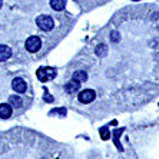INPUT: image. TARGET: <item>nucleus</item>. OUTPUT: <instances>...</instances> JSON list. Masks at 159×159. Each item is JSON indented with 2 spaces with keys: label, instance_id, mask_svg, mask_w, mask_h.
I'll use <instances>...</instances> for the list:
<instances>
[{
  "label": "nucleus",
  "instance_id": "7",
  "mask_svg": "<svg viewBox=\"0 0 159 159\" xmlns=\"http://www.w3.org/2000/svg\"><path fill=\"white\" fill-rule=\"evenodd\" d=\"M11 116V106L9 103H2L0 105V118L7 119Z\"/></svg>",
  "mask_w": 159,
  "mask_h": 159
},
{
  "label": "nucleus",
  "instance_id": "1",
  "mask_svg": "<svg viewBox=\"0 0 159 159\" xmlns=\"http://www.w3.org/2000/svg\"><path fill=\"white\" fill-rule=\"evenodd\" d=\"M36 25L40 30H43V32H49V30L53 29V25H55V23H53V19L50 17V16L40 15L36 19Z\"/></svg>",
  "mask_w": 159,
  "mask_h": 159
},
{
  "label": "nucleus",
  "instance_id": "13",
  "mask_svg": "<svg viewBox=\"0 0 159 159\" xmlns=\"http://www.w3.org/2000/svg\"><path fill=\"white\" fill-rule=\"evenodd\" d=\"M133 2H138V0H133Z\"/></svg>",
  "mask_w": 159,
  "mask_h": 159
},
{
  "label": "nucleus",
  "instance_id": "3",
  "mask_svg": "<svg viewBox=\"0 0 159 159\" xmlns=\"http://www.w3.org/2000/svg\"><path fill=\"white\" fill-rule=\"evenodd\" d=\"M40 48H42V40H40V37L39 36H30L26 40V49L29 50V52L34 53V52H37Z\"/></svg>",
  "mask_w": 159,
  "mask_h": 159
},
{
  "label": "nucleus",
  "instance_id": "12",
  "mask_svg": "<svg viewBox=\"0 0 159 159\" xmlns=\"http://www.w3.org/2000/svg\"><path fill=\"white\" fill-rule=\"evenodd\" d=\"M2 6H3V0H0V7H2Z\"/></svg>",
  "mask_w": 159,
  "mask_h": 159
},
{
  "label": "nucleus",
  "instance_id": "10",
  "mask_svg": "<svg viewBox=\"0 0 159 159\" xmlns=\"http://www.w3.org/2000/svg\"><path fill=\"white\" fill-rule=\"evenodd\" d=\"M50 6H52L53 10L60 11L66 6V0H50Z\"/></svg>",
  "mask_w": 159,
  "mask_h": 159
},
{
  "label": "nucleus",
  "instance_id": "5",
  "mask_svg": "<svg viewBox=\"0 0 159 159\" xmlns=\"http://www.w3.org/2000/svg\"><path fill=\"white\" fill-rule=\"evenodd\" d=\"M11 88L15 89L16 93H25L27 89V85L23 79L16 78V79H13V82H11Z\"/></svg>",
  "mask_w": 159,
  "mask_h": 159
},
{
  "label": "nucleus",
  "instance_id": "9",
  "mask_svg": "<svg viewBox=\"0 0 159 159\" xmlns=\"http://www.w3.org/2000/svg\"><path fill=\"white\" fill-rule=\"evenodd\" d=\"M72 79L76 82H79V83H82V82H86L88 80V72L86 70H76L73 73V76H72Z\"/></svg>",
  "mask_w": 159,
  "mask_h": 159
},
{
  "label": "nucleus",
  "instance_id": "2",
  "mask_svg": "<svg viewBox=\"0 0 159 159\" xmlns=\"http://www.w3.org/2000/svg\"><path fill=\"white\" fill-rule=\"evenodd\" d=\"M78 99L80 103H90V102H93V100L96 99V92L92 90V89H85V90H82L79 93Z\"/></svg>",
  "mask_w": 159,
  "mask_h": 159
},
{
  "label": "nucleus",
  "instance_id": "8",
  "mask_svg": "<svg viewBox=\"0 0 159 159\" xmlns=\"http://www.w3.org/2000/svg\"><path fill=\"white\" fill-rule=\"evenodd\" d=\"M79 88H80V83L76 82V80H73V79L65 85V90H66V93H75L76 90H79Z\"/></svg>",
  "mask_w": 159,
  "mask_h": 159
},
{
  "label": "nucleus",
  "instance_id": "11",
  "mask_svg": "<svg viewBox=\"0 0 159 159\" xmlns=\"http://www.w3.org/2000/svg\"><path fill=\"white\" fill-rule=\"evenodd\" d=\"M9 105H13L15 107H19V106H22V99L19 96H10L9 98Z\"/></svg>",
  "mask_w": 159,
  "mask_h": 159
},
{
  "label": "nucleus",
  "instance_id": "4",
  "mask_svg": "<svg viewBox=\"0 0 159 159\" xmlns=\"http://www.w3.org/2000/svg\"><path fill=\"white\" fill-rule=\"evenodd\" d=\"M55 76H56V72L53 69H50V67H42V69L37 70V78H39L40 82H48L50 79H53Z\"/></svg>",
  "mask_w": 159,
  "mask_h": 159
},
{
  "label": "nucleus",
  "instance_id": "6",
  "mask_svg": "<svg viewBox=\"0 0 159 159\" xmlns=\"http://www.w3.org/2000/svg\"><path fill=\"white\" fill-rule=\"evenodd\" d=\"M11 56V49L6 44H0V62H4V60L10 59Z\"/></svg>",
  "mask_w": 159,
  "mask_h": 159
}]
</instances>
